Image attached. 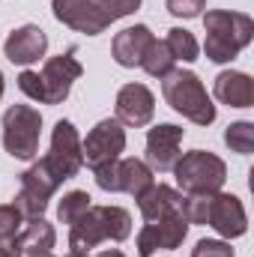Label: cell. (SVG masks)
<instances>
[{"label": "cell", "instance_id": "6da1fadb", "mask_svg": "<svg viewBox=\"0 0 254 257\" xmlns=\"http://www.w3.org/2000/svg\"><path fill=\"white\" fill-rule=\"evenodd\" d=\"M132 236V215L114 203H90V209L69 224V251L90 254L105 239L123 242Z\"/></svg>", "mask_w": 254, "mask_h": 257}, {"label": "cell", "instance_id": "7a4b0ae2", "mask_svg": "<svg viewBox=\"0 0 254 257\" xmlns=\"http://www.w3.org/2000/svg\"><path fill=\"white\" fill-rule=\"evenodd\" d=\"M84 75V66L78 63L75 51H66L57 57H48L39 72L24 69L18 75V90L42 105H63L72 93V84Z\"/></svg>", "mask_w": 254, "mask_h": 257}, {"label": "cell", "instance_id": "3957f363", "mask_svg": "<svg viewBox=\"0 0 254 257\" xmlns=\"http://www.w3.org/2000/svg\"><path fill=\"white\" fill-rule=\"evenodd\" d=\"M203 54L212 63H233L242 48L251 45L254 21L245 12H227V9H209L203 15Z\"/></svg>", "mask_w": 254, "mask_h": 257}, {"label": "cell", "instance_id": "277c9868", "mask_svg": "<svg viewBox=\"0 0 254 257\" xmlns=\"http://www.w3.org/2000/svg\"><path fill=\"white\" fill-rule=\"evenodd\" d=\"M162 96L177 114H183L194 126H212L215 123L218 111H215L203 81L191 69H174L171 75H165L162 78Z\"/></svg>", "mask_w": 254, "mask_h": 257}, {"label": "cell", "instance_id": "5b68a950", "mask_svg": "<svg viewBox=\"0 0 254 257\" xmlns=\"http://www.w3.org/2000/svg\"><path fill=\"white\" fill-rule=\"evenodd\" d=\"M183 194H215L227 180V165L209 150H189L180 153L177 165L171 168Z\"/></svg>", "mask_w": 254, "mask_h": 257}, {"label": "cell", "instance_id": "8992f818", "mask_svg": "<svg viewBox=\"0 0 254 257\" xmlns=\"http://www.w3.org/2000/svg\"><path fill=\"white\" fill-rule=\"evenodd\" d=\"M42 114L33 105H9L3 114V150L18 162H33L39 156Z\"/></svg>", "mask_w": 254, "mask_h": 257}, {"label": "cell", "instance_id": "52a82bcc", "mask_svg": "<svg viewBox=\"0 0 254 257\" xmlns=\"http://www.w3.org/2000/svg\"><path fill=\"white\" fill-rule=\"evenodd\" d=\"M63 186V180L54 174V168L39 159L33 162L24 174H21V189L15 194V206L24 218H36V215H45L48 209V200L54 197V192Z\"/></svg>", "mask_w": 254, "mask_h": 257}, {"label": "cell", "instance_id": "ba28073f", "mask_svg": "<svg viewBox=\"0 0 254 257\" xmlns=\"http://www.w3.org/2000/svg\"><path fill=\"white\" fill-rule=\"evenodd\" d=\"M81 150H84V165L90 171H99L111 162H117L126 150V128L120 120L108 117V120H99L96 126L87 132V138L81 141Z\"/></svg>", "mask_w": 254, "mask_h": 257}, {"label": "cell", "instance_id": "9c48e42d", "mask_svg": "<svg viewBox=\"0 0 254 257\" xmlns=\"http://www.w3.org/2000/svg\"><path fill=\"white\" fill-rule=\"evenodd\" d=\"M93 174H96V186L108 194L126 192V194H132V197H138L144 189H150V186L156 183V180H153L156 174H153L150 165L141 162V159H117V162H111V165L93 171Z\"/></svg>", "mask_w": 254, "mask_h": 257}, {"label": "cell", "instance_id": "30bf717a", "mask_svg": "<svg viewBox=\"0 0 254 257\" xmlns=\"http://www.w3.org/2000/svg\"><path fill=\"white\" fill-rule=\"evenodd\" d=\"M51 168H54V174L60 177V180H72V177H78V171L84 168V150H81V135H78V128L72 120H57L54 123V132H51V150H48V156H42Z\"/></svg>", "mask_w": 254, "mask_h": 257}, {"label": "cell", "instance_id": "8fae6325", "mask_svg": "<svg viewBox=\"0 0 254 257\" xmlns=\"http://www.w3.org/2000/svg\"><path fill=\"white\" fill-rule=\"evenodd\" d=\"M189 218L186 215H168L159 221H144V227L138 230V257H153L156 251H174L186 242L189 236Z\"/></svg>", "mask_w": 254, "mask_h": 257}, {"label": "cell", "instance_id": "7c38bea8", "mask_svg": "<svg viewBox=\"0 0 254 257\" xmlns=\"http://www.w3.org/2000/svg\"><path fill=\"white\" fill-rule=\"evenodd\" d=\"M51 12H54V18L60 24L84 33V36H99L114 24L99 9L96 0H51Z\"/></svg>", "mask_w": 254, "mask_h": 257}, {"label": "cell", "instance_id": "4fadbf2b", "mask_svg": "<svg viewBox=\"0 0 254 257\" xmlns=\"http://www.w3.org/2000/svg\"><path fill=\"white\" fill-rule=\"evenodd\" d=\"M206 224H209L221 239H239V236H245V230H248V215H245L242 200L230 192H215L212 200H209Z\"/></svg>", "mask_w": 254, "mask_h": 257}, {"label": "cell", "instance_id": "5bb4252c", "mask_svg": "<svg viewBox=\"0 0 254 257\" xmlns=\"http://www.w3.org/2000/svg\"><path fill=\"white\" fill-rule=\"evenodd\" d=\"M183 135L186 128L177 123H159L147 132V165L156 174H168L177 159H180V147H183Z\"/></svg>", "mask_w": 254, "mask_h": 257}, {"label": "cell", "instance_id": "9a60e30c", "mask_svg": "<svg viewBox=\"0 0 254 257\" xmlns=\"http://www.w3.org/2000/svg\"><path fill=\"white\" fill-rule=\"evenodd\" d=\"M156 114V96L150 93L147 84H123L114 102V120H120L123 126L144 128L153 123Z\"/></svg>", "mask_w": 254, "mask_h": 257}, {"label": "cell", "instance_id": "2e32d148", "mask_svg": "<svg viewBox=\"0 0 254 257\" xmlns=\"http://www.w3.org/2000/svg\"><path fill=\"white\" fill-rule=\"evenodd\" d=\"M48 51V36L39 24H21L15 27L6 42H3V54L6 60L15 66H30V63H39Z\"/></svg>", "mask_w": 254, "mask_h": 257}, {"label": "cell", "instance_id": "e0dca14e", "mask_svg": "<svg viewBox=\"0 0 254 257\" xmlns=\"http://www.w3.org/2000/svg\"><path fill=\"white\" fill-rule=\"evenodd\" d=\"M135 200H138V209H141L144 221H159V218H168V215H186V194L165 186V183H153Z\"/></svg>", "mask_w": 254, "mask_h": 257}, {"label": "cell", "instance_id": "ac0fdd59", "mask_svg": "<svg viewBox=\"0 0 254 257\" xmlns=\"http://www.w3.org/2000/svg\"><path fill=\"white\" fill-rule=\"evenodd\" d=\"M215 99L227 108H251L254 105V81L251 75L236 72V69H224L215 75V87H212Z\"/></svg>", "mask_w": 254, "mask_h": 257}, {"label": "cell", "instance_id": "d6986e66", "mask_svg": "<svg viewBox=\"0 0 254 257\" xmlns=\"http://www.w3.org/2000/svg\"><path fill=\"white\" fill-rule=\"evenodd\" d=\"M153 39H156V36H153V30H150L147 24L126 27V30H120V33L114 36V42H111V57L123 66V69H135V66H141V57H144V51H147V45H150Z\"/></svg>", "mask_w": 254, "mask_h": 257}, {"label": "cell", "instance_id": "ffe728a7", "mask_svg": "<svg viewBox=\"0 0 254 257\" xmlns=\"http://www.w3.org/2000/svg\"><path fill=\"white\" fill-rule=\"evenodd\" d=\"M18 251L24 257L30 254H48L57 242V230L51 221H45V215H36V218H24L21 230H18Z\"/></svg>", "mask_w": 254, "mask_h": 257}, {"label": "cell", "instance_id": "44dd1931", "mask_svg": "<svg viewBox=\"0 0 254 257\" xmlns=\"http://www.w3.org/2000/svg\"><path fill=\"white\" fill-rule=\"evenodd\" d=\"M174 57H171V51H168V45H165V39H153L150 45H147V51H144V57H141V69L150 75V78H165V75H171L174 72Z\"/></svg>", "mask_w": 254, "mask_h": 257}, {"label": "cell", "instance_id": "7402d4cb", "mask_svg": "<svg viewBox=\"0 0 254 257\" xmlns=\"http://www.w3.org/2000/svg\"><path fill=\"white\" fill-rule=\"evenodd\" d=\"M165 45L171 51L174 60H183V63H194L197 54H200V45L194 39V33L186 30V27H171L168 36H165Z\"/></svg>", "mask_w": 254, "mask_h": 257}, {"label": "cell", "instance_id": "603a6c76", "mask_svg": "<svg viewBox=\"0 0 254 257\" xmlns=\"http://www.w3.org/2000/svg\"><path fill=\"white\" fill-rule=\"evenodd\" d=\"M224 144L233 153H239V156H251L254 153V123H248V120L230 123L227 132H224Z\"/></svg>", "mask_w": 254, "mask_h": 257}, {"label": "cell", "instance_id": "cb8c5ba5", "mask_svg": "<svg viewBox=\"0 0 254 257\" xmlns=\"http://www.w3.org/2000/svg\"><path fill=\"white\" fill-rule=\"evenodd\" d=\"M90 203H93V197L84 192V189H75V192L63 194V200L57 203V218L63 221V224H72L75 218H81L87 209H90Z\"/></svg>", "mask_w": 254, "mask_h": 257}, {"label": "cell", "instance_id": "d4e9b609", "mask_svg": "<svg viewBox=\"0 0 254 257\" xmlns=\"http://www.w3.org/2000/svg\"><path fill=\"white\" fill-rule=\"evenodd\" d=\"M21 224H24V215L18 212L15 203H0V239L3 242H15Z\"/></svg>", "mask_w": 254, "mask_h": 257}, {"label": "cell", "instance_id": "484cf974", "mask_svg": "<svg viewBox=\"0 0 254 257\" xmlns=\"http://www.w3.org/2000/svg\"><path fill=\"white\" fill-rule=\"evenodd\" d=\"M209 200H212V194H186V218H189V224H206Z\"/></svg>", "mask_w": 254, "mask_h": 257}, {"label": "cell", "instance_id": "4316f807", "mask_svg": "<svg viewBox=\"0 0 254 257\" xmlns=\"http://www.w3.org/2000/svg\"><path fill=\"white\" fill-rule=\"evenodd\" d=\"M191 257H236V254H233L230 242H224V239H200V242H194Z\"/></svg>", "mask_w": 254, "mask_h": 257}, {"label": "cell", "instance_id": "83f0119b", "mask_svg": "<svg viewBox=\"0 0 254 257\" xmlns=\"http://www.w3.org/2000/svg\"><path fill=\"white\" fill-rule=\"evenodd\" d=\"M96 3L111 21H120V18H126V15L141 9V0H96Z\"/></svg>", "mask_w": 254, "mask_h": 257}, {"label": "cell", "instance_id": "f1b7e54d", "mask_svg": "<svg viewBox=\"0 0 254 257\" xmlns=\"http://www.w3.org/2000/svg\"><path fill=\"white\" fill-rule=\"evenodd\" d=\"M165 6L174 18H200L206 9V0H168Z\"/></svg>", "mask_w": 254, "mask_h": 257}, {"label": "cell", "instance_id": "f546056e", "mask_svg": "<svg viewBox=\"0 0 254 257\" xmlns=\"http://www.w3.org/2000/svg\"><path fill=\"white\" fill-rule=\"evenodd\" d=\"M0 257H24L18 251V242H3L0 239Z\"/></svg>", "mask_w": 254, "mask_h": 257}, {"label": "cell", "instance_id": "4dcf8cb0", "mask_svg": "<svg viewBox=\"0 0 254 257\" xmlns=\"http://www.w3.org/2000/svg\"><path fill=\"white\" fill-rule=\"evenodd\" d=\"M96 257H126V254H123L120 248H105V251H99Z\"/></svg>", "mask_w": 254, "mask_h": 257}, {"label": "cell", "instance_id": "1f68e13d", "mask_svg": "<svg viewBox=\"0 0 254 257\" xmlns=\"http://www.w3.org/2000/svg\"><path fill=\"white\" fill-rule=\"evenodd\" d=\"M66 257H93V254H84V251H69Z\"/></svg>", "mask_w": 254, "mask_h": 257}, {"label": "cell", "instance_id": "d6a6232c", "mask_svg": "<svg viewBox=\"0 0 254 257\" xmlns=\"http://www.w3.org/2000/svg\"><path fill=\"white\" fill-rule=\"evenodd\" d=\"M3 87H6V84H3V72H0V99H3Z\"/></svg>", "mask_w": 254, "mask_h": 257}, {"label": "cell", "instance_id": "836d02e7", "mask_svg": "<svg viewBox=\"0 0 254 257\" xmlns=\"http://www.w3.org/2000/svg\"><path fill=\"white\" fill-rule=\"evenodd\" d=\"M30 257H54V254H51V251H48V254H30Z\"/></svg>", "mask_w": 254, "mask_h": 257}]
</instances>
